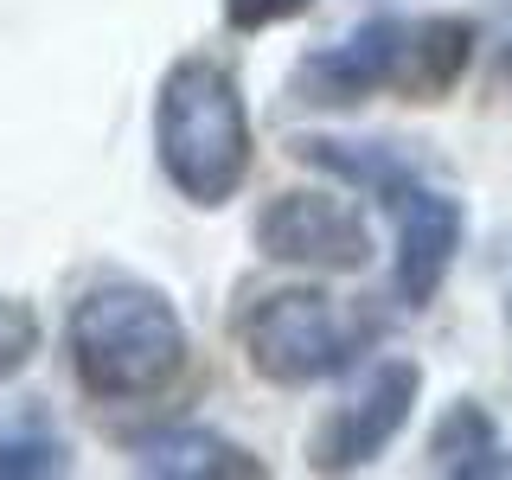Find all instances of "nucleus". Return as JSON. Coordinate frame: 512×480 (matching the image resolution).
I'll use <instances>...</instances> for the list:
<instances>
[{
	"mask_svg": "<svg viewBox=\"0 0 512 480\" xmlns=\"http://www.w3.org/2000/svg\"><path fill=\"white\" fill-rule=\"evenodd\" d=\"M474 58V26L455 20V13H423L410 20V58H404V103H442L448 90L461 84Z\"/></svg>",
	"mask_w": 512,
	"mask_h": 480,
	"instance_id": "obj_10",
	"label": "nucleus"
},
{
	"mask_svg": "<svg viewBox=\"0 0 512 480\" xmlns=\"http://www.w3.org/2000/svg\"><path fill=\"white\" fill-rule=\"evenodd\" d=\"M314 0H224V26L231 32H263V26H282L295 13H308Z\"/></svg>",
	"mask_w": 512,
	"mask_h": 480,
	"instance_id": "obj_14",
	"label": "nucleus"
},
{
	"mask_svg": "<svg viewBox=\"0 0 512 480\" xmlns=\"http://www.w3.org/2000/svg\"><path fill=\"white\" fill-rule=\"evenodd\" d=\"M154 154L167 186L192 205L237 199L250 173V109L218 58H180L154 96Z\"/></svg>",
	"mask_w": 512,
	"mask_h": 480,
	"instance_id": "obj_2",
	"label": "nucleus"
},
{
	"mask_svg": "<svg viewBox=\"0 0 512 480\" xmlns=\"http://www.w3.org/2000/svg\"><path fill=\"white\" fill-rule=\"evenodd\" d=\"M429 468H436V474H461V480L512 474V455H506L500 423L487 416V404L455 397V404L442 410V423L429 429Z\"/></svg>",
	"mask_w": 512,
	"mask_h": 480,
	"instance_id": "obj_11",
	"label": "nucleus"
},
{
	"mask_svg": "<svg viewBox=\"0 0 512 480\" xmlns=\"http://www.w3.org/2000/svg\"><path fill=\"white\" fill-rule=\"evenodd\" d=\"M397 205H404V224H397V301L429 308L436 288L448 282V269H455L468 212H461V199L429 192V186H410Z\"/></svg>",
	"mask_w": 512,
	"mask_h": 480,
	"instance_id": "obj_7",
	"label": "nucleus"
},
{
	"mask_svg": "<svg viewBox=\"0 0 512 480\" xmlns=\"http://www.w3.org/2000/svg\"><path fill=\"white\" fill-rule=\"evenodd\" d=\"M32 352H39V314H32L26 301L0 295V384L20 378L32 365Z\"/></svg>",
	"mask_w": 512,
	"mask_h": 480,
	"instance_id": "obj_13",
	"label": "nucleus"
},
{
	"mask_svg": "<svg viewBox=\"0 0 512 480\" xmlns=\"http://www.w3.org/2000/svg\"><path fill=\"white\" fill-rule=\"evenodd\" d=\"M64 468H71V448H64V436H52L39 416L0 423V480H52Z\"/></svg>",
	"mask_w": 512,
	"mask_h": 480,
	"instance_id": "obj_12",
	"label": "nucleus"
},
{
	"mask_svg": "<svg viewBox=\"0 0 512 480\" xmlns=\"http://www.w3.org/2000/svg\"><path fill=\"white\" fill-rule=\"evenodd\" d=\"M64 352L96 404H148L186 372V320L148 282H96L64 320Z\"/></svg>",
	"mask_w": 512,
	"mask_h": 480,
	"instance_id": "obj_1",
	"label": "nucleus"
},
{
	"mask_svg": "<svg viewBox=\"0 0 512 480\" xmlns=\"http://www.w3.org/2000/svg\"><path fill=\"white\" fill-rule=\"evenodd\" d=\"M295 160H308V167L333 173V180L372 192V199L397 205L410 186H423V160L391 148V141H333V135H301L295 141Z\"/></svg>",
	"mask_w": 512,
	"mask_h": 480,
	"instance_id": "obj_9",
	"label": "nucleus"
},
{
	"mask_svg": "<svg viewBox=\"0 0 512 480\" xmlns=\"http://www.w3.org/2000/svg\"><path fill=\"white\" fill-rule=\"evenodd\" d=\"M256 250L288 269H320V276H359L372 263V231L333 192H276L256 218Z\"/></svg>",
	"mask_w": 512,
	"mask_h": 480,
	"instance_id": "obj_4",
	"label": "nucleus"
},
{
	"mask_svg": "<svg viewBox=\"0 0 512 480\" xmlns=\"http://www.w3.org/2000/svg\"><path fill=\"white\" fill-rule=\"evenodd\" d=\"M378 320L340 308L320 288H276L244 314V352L250 372L269 384H320L333 372H346L365 346H372Z\"/></svg>",
	"mask_w": 512,
	"mask_h": 480,
	"instance_id": "obj_3",
	"label": "nucleus"
},
{
	"mask_svg": "<svg viewBox=\"0 0 512 480\" xmlns=\"http://www.w3.org/2000/svg\"><path fill=\"white\" fill-rule=\"evenodd\" d=\"M128 455H135L141 474H160V480H263L269 474L250 448H237L231 436L199 423L141 429V436H128Z\"/></svg>",
	"mask_w": 512,
	"mask_h": 480,
	"instance_id": "obj_8",
	"label": "nucleus"
},
{
	"mask_svg": "<svg viewBox=\"0 0 512 480\" xmlns=\"http://www.w3.org/2000/svg\"><path fill=\"white\" fill-rule=\"evenodd\" d=\"M506 314H512V301H506Z\"/></svg>",
	"mask_w": 512,
	"mask_h": 480,
	"instance_id": "obj_15",
	"label": "nucleus"
},
{
	"mask_svg": "<svg viewBox=\"0 0 512 480\" xmlns=\"http://www.w3.org/2000/svg\"><path fill=\"white\" fill-rule=\"evenodd\" d=\"M404 58H410V20H365L340 45H320L295 64L288 96L308 109H352L378 90H404Z\"/></svg>",
	"mask_w": 512,
	"mask_h": 480,
	"instance_id": "obj_5",
	"label": "nucleus"
},
{
	"mask_svg": "<svg viewBox=\"0 0 512 480\" xmlns=\"http://www.w3.org/2000/svg\"><path fill=\"white\" fill-rule=\"evenodd\" d=\"M416 397H423V365L416 359H384L378 372L365 378V391L320 423L308 461L320 474H352V468H365V461H378L384 448L404 436Z\"/></svg>",
	"mask_w": 512,
	"mask_h": 480,
	"instance_id": "obj_6",
	"label": "nucleus"
}]
</instances>
